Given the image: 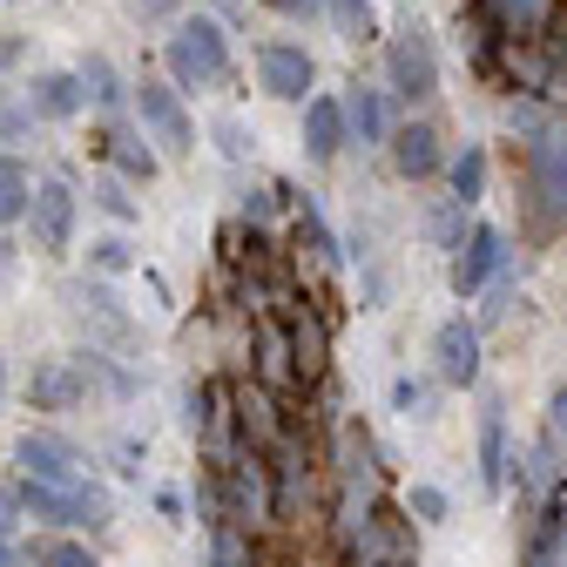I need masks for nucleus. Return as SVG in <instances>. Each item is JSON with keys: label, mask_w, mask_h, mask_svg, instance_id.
Instances as JSON below:
<instances>
[{"label": "nucleus", "mask_w": 567, "mask_h": 567, "mask_svg": "<svg viewBox=\"0 0 567 567\" xmlns=\"http://www.w3.org/2000/svg\"><path fill=\"white\" fill-rule=\"evenodd\" d=\"M163 68L176 89H217L230 75V34L209 14H183L176 34L163 41Z\"/></svg>", "instance_id": "nucleus-1"}, {"label": "nucleus", "mask_w": 567, "mask_h": 567, "mask_svg": "<svg viewBox=\"0 0 567 567\" xmlns=\"http://www.w3.org/2000/svg\"><path fill=\"white\" fill-rule=\"evenodd\" d=\"M135 122H142V135H150L163 156H189L196 150V122H189V109H183V95L169 82H135Z\"/></svg>", "instance_id": "nucleus-2"}, {"label": "nucleus", "mask_w": 567, "mask_h": 567, "mask_svg": "<svg viewBox=\"0 0 567 567\" xmlns=\"http://www.w3.org/2000/svg\"><path fill=\"white\" fill-rule=\"evenodd\" d=\"M68 311H75V324H82L95 344H115V351L135 344V318H128V305L109 291L102 277H75V284H68Z\"/></svg>", "instance_id": "nucleus-3"}, {"label": "nucleus", "mask_w": 567, "mask_h": 567, "mask_svg": "<svg viewBox=\"0 0 567 567\" xmlns=\"http://www.w3.org/2000/svg\"><path fill=\"white\" fill-rule=\"evenodd\" d=\"M75 217H82V203H75V189L68 183H34V196H28V237H34V250H48V257H61L68 244H75Z\"/></svg>", "instance_id": "nucleus-4"}, {"label": "nucleus", "mask_w": 567, "mask_h": 567, "mask_svg": "<svg viewBox=\"0 0 567 567\" xmlns=\"http://www.w3.org/2000/svg\"><path fill=\"white\" fill-rule=\"evenodd\" d=\"M14 466L28 480H48V486H75L82 480V446L68 440V433H28L14 446Z\"/></svg>", "instance_id": "nucleus-5"}, {"label": "nucleus", "mask_w": 567, "mask_h": 567, "mask_svg": "<svg viewBox=\"0 0 567 567\" xmlns=\"http://www.w3.org/2000/svg\"><path fill=\"white\" fill-rule=\"evenodd\" d=\"M385 68H392V89H399L405 102H425V95L440 89V54H433V41H425L419 28H405V34L392 41Z\"/></svg>", "instance_id": "nucleus-6"}, {"label": "nucleus", "mask_w": 567, "mask_h": 567, "mask_svg": "<svg viewBox=\"0 0 567 567\" xmlns=\"http://www.w3.org/2000/svg\"><path fill=\"white\" fill-rule=\"evenodd\" d=\"M257 82H264V95H277V102H305V95H311V54L291 48V41L257 48Z\"/></svg>", "instance_id": "nucleus-7"}, {"label": "nucleus", "mask_w": 567, "mask_h": 567, "mask_svg": "<svg viewBox=\"0 0 567 567\" xmlns=\"http://www.w3.org/2000/svg\"><path fill=\"white\" fill-rule=\"evenodd\" d=\"M534 196L547 217H567V122L540 128V142H534Z\"/></svg>", "instance_id": "nucleus-8"}, {"label": "nucleus", "mask_w": 567, "mask_h": 567, "mask_svg": "<svg viewBox=\"0 0 567 567\" xmlns=\"http://www.w3.org/2000/svg\"><path fill=\"white\" fill-rule=\"evenodd\" d=\"M507 264V244H501V230H473L466 244H460V257H453V291L460 298H480L486 291V277Z\"/></svg>", "instance_id": "nucleus-9"}, {"label": "nucleus", "mask_w": 567, "mask_h": 567, "mask_svg": "<svg viewBox=\"0 0 567 567\" xmlns=\"http://www.w3.org/2000/svg\"><path fill=\"white\" fill-rule=\"evenodd\" d=\"M433 359H440V379H446V385H473V379H480V324H466V318L440 324Z\"/></svg>", "instance_id": "nucleus-10"}, {"label": "nucleus", "mask_w": 567, "mask_h": 567, "mask_svg": "<svg viewBox=\"0 0 567 567\" xmlns=\"http://www.w3.org/2000/svg\"><path fill=\"white\" fill-rule=\"evenodd\" d=\"M28 109H34L41 122H75V115L89 109V89H82V75H75V68H54V75H34V89H28Z\"/></svg>", "instance_id": "nucleus-11"}, {"label": "nucleus", "mask_w": 567, "mask_h": 567, "mask_svg": "<svg viewBox=\"0 0 567 567\" xmlns=\"http://www.w3.org/2000/svg\"><path fill=\"white\" fill-rule=\"evenodd\" d=\"M82 372H75V359H48V365H34V379H28V399H34V412H75L82 405Z\"/></svg>", "instance_id": "nucleus-12"}, {"label": "nucleus", "mask_w": 567, "mask_h": 567, "mask_svg": "<svg viewBox=\"0 0 567 567\" xmlns=\"http://www.w3.org/2000/svg\"><path fill=\"white\" fill-rule=\"evenodd\" d=\"M385 142H392V169H399V176H412V183H419V176H433V169L446 163V156H440V135L425 128V122H405V128H399V135H385Z\"/></svg>", "instance_id": "nucleus-13"}, {"label": "nucleus", "mask_w": 567, "mask_h": 567, "mask_svg": "<svg viewBox=\"0 0 567 567\" xmlns=\"http://www.w3.org/2000/svg\"><path fill=\"white\" fill-rule=\"evenodd\" d=\"M102 150H109V163H115L122 183H150V176L163 169V156L150 150V135H142V128H109Z\"/></svg>", "instance_id": "nucleus-14"}, {"label": "nucleus", "mask_w": 567, "mask_h": 567, "mask_svg": "<svg viewBox=\"0 0 567 567\" xmlns=\"http://www.w3.org/2000/svg\"><path fill=\"white\" fill-rule=\"evenodd\" d=\"M284 344H291L298 379H318V372H324V359H331L324 324H318V311H311V305H298V311H291V331H284Z\"/></svg>", "instance_id": "nucleus-15"}, {"label": "nucleus", "mask_w": 567, "mask_h": 567, "mask_svg": "<svg viewBox=\"0 0 567 567\" xmlns=\"http://www.w3.org/2000/svg\"><path fill=\"white\" fill-rule=\"evenodd\" d=\"M480 480L493 493L507 486V405L501 399H486V412H480Z\"/></svg>", "instance_id": "nucleus-16"}, {"label": "nucleus", "mask_w": 567, "mask_h": 567, "mask_svg": "<svg viewBox=\"0 0 567 567\" xmlns=\"http://www.w3.org/2000/svg\"><path fill=\"white\" fill-rule=\"evenodd\" d=\"M305 150H311L318 163H331V156L344 150V109H338L331 95H305Z\"/></svg>", "instance_id": "nucleus-17"}, {"label": "nucleus", "mask_w": 567, "mask_h": 567, "mask_svg": "<svg viewBox=\"0 0 567 567\" xmlns=\"http://www.w3.org/2000/svg\"><path fill=\"white\" fill-rule=\"evenodd\" d=\"M338 109H344V135H351V142H385V135H392V122H385V102H379V89H351V95H344Z\"/></svg>", "instance_id": "nucleus-18"}, {"label": "nucleus", "mask_w": 567, "mask_h": 567, "mask_svg": "<svg viewBox=\"0 0 567 567\" xmlns=\"http://www.w3.org/2000/svg\"><path fill=\"white\" fill-rule=\"evenodd\" d=\"M21 514H28V520H41V527H75L68 486H48V480H21Z\"/></svg>", "instance_id": "nucleus-19"}, {"label": "nucleus", "mask_w": 567, "mask_h": 567, "mask_svg": "<svg viewBox=\"0 0 567 567\" xmlns=\"http://www.w3.org/2000/svg\"><path fill=\"white\" fill-rule=\"evenodd\" d=\"M68 507H75V527H89V534L115 527V501H109L102 480H75V486H68Z\"/></svg>", "instance_id": "nucleus-20"}, {"label": "nucleus", "mask_w": 567, "mask_h": 567, "mask_svg": "<svg viewBox=\"0 0 567 567\" xmlns=\"http://www.w3.org/2000/svg\"><path fill=\"white\" fill-rule=\"evenodd\" d=\"M28 196H34V176L21 156H0V230H14L28 217Z\"/></svg>", "instance_id": "nucleus-21"}, {"label": "nucleus", "mask_w": 567, "mask_h": 567, "mask_svg": "<svg viewBox=\"0 0 567 567\" xmlns=\"http://www.w3.org/2000/svg\"><path fill=\"white\" fill-rule=\"evenodd\" d=\"M75 75H82V89H89V102H95V109H122V95H128V89H122V75H115V61H109V54H89Z\"/></svg>", "instance_id": "nucleus-22"}, {"label": "nucleus", "mask_w": 567, "mask_h": 567, "mask_svg": "<svg viewBox=\"0 0 567 567\" xmlns=\"http://www.w3.org/2000/svg\"><path fill=\"white\" fill-rule=\"evenodd\" d=\"M257 372H264V385H291V379H298L291 344H284V331H277V324H264V331H257Z\"/></svg>", "instance_id": "nucleus-23"}, {"label": "nucleus", "mask_w": 567, "mask_h": 567, "mask_svg": "<svg viewBox=\"0 0 567 567\" xmlns=\"http://www.w3.org/2000/svg\"><path fill=\"white\" fill-rule=\"evenodd\" d=\"M298 446H277V493H270V520H291L298 514Z\"/></svg>", "instance_id": "nucleus-24"}, {"label": "nucleus", "mask_w": 567, "mask_h": 567, "mask_svg": "<svg viewBox=\"0 0 567 567\" xmlns=\"http://www.w3.org/2000/svg\"><path fill=\"white\" fill-rule=\"evenodd\" d=\"M324 8H331V28H338L344 41H372V34H379L372 0H324Z\"/></svg>", "instance_id": "nucleus-25"}, {"label": "nucleus", "mask_w": 567, "mask_h": 567, "mask_svg": "<svg viewBox=\"0 0 567 567\" xmlns=\"http://www.w3.org/2000/svg\"><path fill=\"white\" fill-rule=\"evenodd\" d=\"M89 196H95V209H102L109 224H135V196H128V183H122L115 169H109V176H95V189H89Z\"/></svg>", "instance_id": "nucleus-26"}, {"label": "nucleus", "mask_w": 567, "mask_h": 567, "mask_svg": "<svg viewBox=\"0 0 567 567\" xmlns=\"http://www.w3.org/2000/svg\"><path fill=\"white\" fill-rule=\"evenodd\" d=\"M128 264H135L128 237H95V244H89V270H95V277H122Z\"/></svg>", "instance_id": "nucleus-27"}, {"label": "nucleus", "mask_w": 567, "mask_h": 567, "mask_svg": "<svg viewBox=\"0 0 567 567\" xmlns=\"http://www.w3.org/2000/svg\"><path fill=\"white\" fill-rule=\"evenodd\" d=\"M507 466H520V473H514V480H520V486H527V493H547V486H554V480H560V466H554V446H534V453H527V460H507Z\"/></svg>", "instance_id": "nucleus-28"}, {"label": "nucleus", "mask_w": 567, "mask_h": 567, "mask_svg": "<svg viewBox=\"0 0 567 567\" xmlns=\"http://www.w3.org/2000/svg\"><path fill=\"white\" fill-rule=\"evenodd\" d=\"M493 14H501L507 34H534L547 21V0H493Z\"/></svg>", "instance_id": "nucleus-29"}, {"label": "nucleus", "mask_w": 567, "mask_h": 567, "mask_svg": "<svg viewBox=\"0 0 567 567\" xmlns=\"http://www.w3.org/2000/svg\"><path fill=\"white\" fill-rule=\"evenodd\" d=\"M480 189H486V156L466 150V156L453 163V203H480Z\"/></svg>", "instance_id": "nucleus-30"}, {"label": "nucleus", "mask_w": 567, "mask_h": 567, "mask_svg": "<svg viewBox=\"0 0 567 567\" xmlns=\"http://www.w3.org/2000/svg\"><path fill=\"white\" fill-rule=\"evenodd\" d=\"M217 567H250V554H244V534H237V520H217Z\"/></svg>", "instance_id": "nucleus-31"}, {"label": "nucleus", "mask_w": 567, "mask_h": 567, "mask_svg": "<svg viewBox=\"0 0 567 567\" xmlns=\"http://www.w3.org/2000/svg\"><path fill=\"white\" fill-rule=\"evenodd\" d=\"M41 567H102V560H95L82 540H54V547L41 554Z\"/></svg>", "instance_id": "nucleus-32"}, {"label": "nucleus", "mask_w": 567, "mask_h": 567, "mask_svg": "<svg viewBox=\"0 0 567 567\" xmlns=\"http://www.w3.org/2000/svg\"><path fill=\"white\" fill-rule=\"evenodd\" d=\"M392 405H399L405 419H425V405H433V392H425L419 379H399V385H392Z\"/></svg>", "instance_id": "nucleus-33"}, {"label": "nucleus", "mask_w": 567, "mask_h": 567, "mask_svg": "<svg viewBox=\"0 0 567 567\" xmlns=\"http://www.w3.org/2000/svg\"><path fill=\"white\" fill-rule=\"evenodd\" d=\"M128 14H135V21H176L183 0H128Z\"/></svg>", "instance_id": "nucleus-34"}, {"label": "nucleus", "mask_w": 567, "mask_h": 567, "mask_svg": "<svg viewBox=\"0 0 567 567\" xmlns=\"http://www.w3.org/2000/svg\"><path fill=\"white\" fill-rule=\"evenodd\" d=\"M412 514H419V520H446V493H440V486H419V493H412Z\"/></svg>", "instance_id": "nucleus-35"}, {"label": "nucleus", "mask_w": 567, "mask_h": 567, "mask_svg": "<svg viewBox=\"0 0 567 567\" xmlns=\"http://www.w3.org/2000/svg\"><path fill=\"white\" fill-rule=\"evenodd\" d=\"M28 514H21V486H0V534L14 540V527H21Z\"/></svg>", "instance_id": "nucleus-36"}, {"label": "nucleus", "mask_w": 567, "mask_h": 567, "mask_svg": "<svg viewBox=\"0 0 567 567\" xmlns=\"http://www.w3.org/2000/svg\"><path fill=\"white\" fill-rule=\"evenodd\" d=\"M34 122H41L34 109H8V115H0V142H21V135H28Z\"/></svg>", "instance_id": "nucleus-37"}, {"label": "nucleus", "mask_w": 567, "mask_h": 567, "mask_svg": "<svg viewBox=\"0 0 567 567\" xmlns=\"http://www.w3.org/2000/svg\"><path fill=\"white\" fill-rule=\"evenodd\" d=\"M547 425H554V440H567V385L547 399Z\"/></svg>", "instance_id": "nucleus-38"}, {"label": "nucleus", "mask_w": 567, "mask_h": 567, "mask_svg": "<svg viewBox=\"0 0 567 567\" xmlns=\"http://www.w3.org/2000/svg\"><path fill=\"white\" fill-rule=\"evenodd\" d=\"M21 54H28L21 34H0V75H8V68H21Z\"/></svg>", "instance_id": "nucleus-39"}, {"label": "nucleus", "mask_w": 567, "mask_h": 567, "mask_svg": "<svg viewBox=\"0 0 567 567\" xmlns=\"http://www.w3.org/2000/svg\"><path fill=\"white\" fill-rule=\"evenodd\" d=\"M264 8H277V14H291V21H311V14H318V0H264Z\"/></svg>", "instance_id": "nucleus-40"}, {"label": "nucleus", "mask_w": 567, "mask_h": 567, "mask_svg": "<svg viewBox=\"0 0 567 567\" xmlns=\"http://www.w3.org/2000/svg\"><path fill=\"white\" fill-rule=\"evenodd\" d=\"M217 135H224V156H244V122H230V115H224V122H217Z\"/></svg>", "instance_id": "nucleus-41"}, {"label": "nucleus", "mask_w": 567, "mask_h": 567, "mask_svg": "<svg viewBox=\"0 0 567 567\" xmlns=\"http://www.w3.org/2000/svg\"><path fill=\"white\" fill-rule=\"evenodd\" d=\"M270 209H277V203H270L264 189H250V196H244V217H257V224H264V217H270Z\"/></svg>", "instance_id": "nucleus-42"}, {"label": "nucleus", "mask_w": 567, "mask_h": 567, "mask_svg": "<svg viewBox=\"0 0 567 567\" xmlns=\"http://www.w3.org/2000/svg\"><path fill=\"white\" fill-rule=\"evenodd\" d=\"M507 122H514V128H527V135H540V128H547V122H540V109H514Z\"/></svg>", "instance_id": "nucleus-43"}, {"label": "nucleus", "mask_w": 567, "mask_h": 567, "mask_svg": "<svg viewBox=\"0 0 567 567\" xmlns=\"http://www.w3.org/2000/svg\"><path fill=\"white\" fill-rule=\"evenodd\" d=\"M14 264H21V250H14L8 237H0V284H8V270H14Z\"/></svg>", "instance_id": "nucleus-44"}, {"label": "nucleus", "mask_w": 567, "mask_h": 567, "mask_svg": "<svg viewBox=\"0 0 567 567\" xmlns=\"http://www.w3.org/2000/svg\"><path fill=\"white\" fill-rule=\"evenodd\" d=\"M0 567H21V554H14V540L0 534Z\"/></svg>", "instance_id": "nucleus-45"}, {"label": "nucleus", "mask_w": 567, "mask_h": 567, "mask_svg": "<svg viewBox=\"0 0 567 567\" xmlns=\"http://www.w3.org/2000/svg\"><path fill=\"white\" fill-rule=\"evenodd\" d=\"M0 405H8V359H0Z\"/></svg>", "instance_id": "nucleus-46"}]
</instances>
